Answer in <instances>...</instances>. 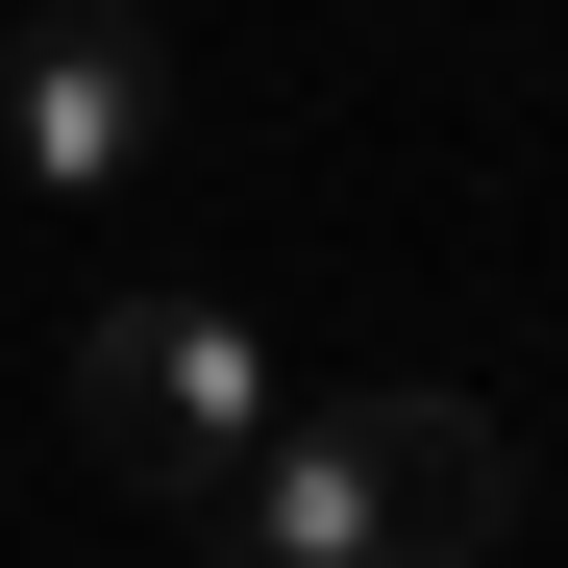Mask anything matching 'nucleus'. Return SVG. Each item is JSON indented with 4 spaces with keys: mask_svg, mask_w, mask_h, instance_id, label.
I'll use <instances>...</instances> for the list:
<instances>
[{
    "mask_svg": "<svg viewBox=\"0 0 568 568\" xmlns=\"http://www.w3.org/2000/svg\"><path fill=\"white\" fill-rule=\"evenodd\" d=\"M74 445H100L124 495H223V469L272 445V346L223 297H100L74 322Z\"/></svg>",
    "mask_w": 568,
    "mask_h": 568,
    "instance_id": "nucleus-2",
    "label": "nucleus"
},
{
    "mask_svg": "<svg viewBox=\"0 0 568 568\" xmlns=\"http://www.w3.org/2000/svg\"><path fill=\"white\" fill-rule=\"evenodd\" d=\"M0 149H26L50 199H100V173H149V149H173V50L124 26V0H50V26L0 50Z\"/></svg>",
    "mask_w": 568,
    "mask_h": 568,
    "instance_id": "nucleus-3",
    "label": "nucleus"
},
{
    "mask_svg": "<svg viewBox=\"0 0 568 568\" xmlns=\"http://www.w3.org/2000/svg\"><path fill=\"white\" fill-rule=\"evenodd\" d=\"M223 495H247V568H495L519 445L495 396H346V420H272Z\"/></svg>",
    "mask_w": 568,
    "mask_h": 568,
    "instance_id": "nucleus-1",
    "label": "nucleus"
}]
</instances>
